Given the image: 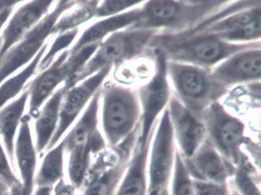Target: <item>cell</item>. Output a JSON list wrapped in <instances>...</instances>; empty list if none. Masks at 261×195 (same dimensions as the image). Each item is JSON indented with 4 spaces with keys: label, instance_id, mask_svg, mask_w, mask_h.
<instances>
[{
    "label": "cell",
    "instance_id": "6da1fadb",
    "mask_svg": "<svg viewBox=\"0 0 261 195\" xmlns=\"http://www.w3.org/2000/svg\"><path fill=\"white\" fill-rule=\"evenodd\" d=\"M260 42L235 44L212 36L186 33H159L148 45L158 51L168 62L186 64L211 70L227 58L250 48H259Z\"/></svg>",
    "mask_w": 261,
    "mask_h": 195
},
{
    "label": "cell",
    "instance_id": "7a4b0ae2",
    "mask_svg": "<svg viewBox=\"0 0 261 195\" xmlns=\"http://www.w3.org/2000/svg\"><path fill=\"white\" fill-rule=\"evenodd\" d=\"M227 1H146L140 19L128 29H146L162 33H180L192 30L222 10Z\"/></svg>",
    "mask_w": 261,
    "mask_h": 195
},
{
    "label": "cell",
    "instance_id": "3957f363",
    "mask_svg": "<svg viewBox=\"0 0 261 195\" xmlns=\"http://www.w3.org/2000/svg\"><path fill=\"white\" fill-rule=\"evenodd\" d=\"M101 126L108 148H117L140 130L141 108L137 91L107 82L100 88Z\"/></svg>",
    "mask_w": 261,
    "mask_h": 195
},
{
    "label": "cell",
    "instance_id": "277c9868",
    "mask_svg": "<svg viewBox=\"0 0 261 195\" xmlns=\"http://www.w3.org/2000/svg\"><path fill=\"white\" fill-rule=\"evenodd\" d=\"M183 33L212 36L230 43L260 42L261 3L230 2L213 16Z\"/></svg>",
    "mask_w": 261,
    "mask_h": 195
},
{
    "label": "cell",
    "instance_id": "5b68a950",
    "mask_svg": "<svg viewBox=\"0 0 261 195\" xmlns=\"http://www.w3.org/2000/svg\"><path fill=\"white\" fill-rule=\"evenodd\" d=\"M166 68L175 97L200 119L209 106L219 101L228 91L215 82L210 70L168 61Z\"/></svg>",
    "mask_w": 261,
    "mask_h": 195
},
{
    "label": "cell",
    "instance_id": "8992f818",
    "mask_svg": "<svg viewBox=\"0 0 261 195\" xmlns=\"http://www.w3.org/2000/svg\"><path fill=\"white\" fill-rule=\"evenodd\" d=\"M98 44L89 45L69 54L68 50L62 52L46 69L39 73L27 88L29 92V114L30 118L36 119L44 103L59 89L60 85L69 89L73 81L82 68L88 63Z\"/></svg>",
    "mask_w": 261,
    "mask_h": 195
},
{
    "label": "cell",
    "instance_id": "52a82bcc",
    "mask_svg": "<svg viewBox=\"0 0 261 195\" xmlns=\"http://www.w3.org/2000/svg\"><path fill=\"white\" fill-rule=\"evenodd\" d=\"M159 33L154 30L126 29L113 33L99 45L92 57L76 76L73 87L107 67H114L138 57Z\"/></svg>",
    "mask_w": 261,
    "mask_h": 195
},
{
    "label": "cell",
    "instance_id": "ba28073f",
    "mask_svg": "<svg viewBox=\"0 0 261 195\" xmlns=\"http://www.w3.org/2000/svg\"><path fill=\"white\" fill-rule=\"evenodd\" d=\"M138 132L117 148H107L91 163L82 195H114L126 172Z\"/></svg>",
    "mask_w": 261,
    "mask_h": 195
},
{
    "label": "cell",
    "instance_id": "9c48e42d",
    "mask_svg": "<svg viewBox=\"0 0 261 195\" xmlns=\"http://www.w3.org/2000/svg\"><path fill=\"white\" fill-rule=\"evenodd\" d=\"M177 146L167 107L155 125L148 160V195H170Z\"/></svg>",
    "mask_w": 261,
    "mask_h": 195
},
{
    "label": "cell",
    "instance_id": "30bf717a",
    "mask_svg": "<svg viewBox=\"0 0 261 195\" xmlns=\"http://www.w3.org/2000/svg\"><path fill=\"white\" fill-rule=\"evenodd\" d=\"M77 1H59L28 34L25 35L0 61V85L19 70L23 69L37 55L51 36L61 16L76 5Z\"/></svg>",
    "mask_w": 261,
    "mask_h": 195
},
{
    "label": "cell",
    "instance_id": "8fae6325",
    "mask_svg": "<svg viewBox=\"0 0 261 195\" xmlns=\"http://www.w3.org/2000/svg\"><path fill=\"white\" fill-rule=\"evenodd\" d=\"M206 138L227 161L238 165L244 152L245 125L231 115L219 101L212 103L201 117Z\"/></svg>",
    "mask_w": 261,
    "mask_h": 195
},
{
    "label": "cell",
    "instance_id": "7c38bea8",
    "mask_svg": "<svg viewBox=\"0 0 261 195\" xmlns=\"http://www.w3.org/2000/svg\"><path fill=\"white\" fill-rule=\"evenodd\" d=\"M152 51L155 56L153 75L137 91L141 108V121L137 140L143 143L152 140L157 119L167 107L171 98L170 82L166 68L167 60L160 51Z\"/></svg>",
    "mask_w": 261,
    "mask_h": 195
},
{
    "label": "cell",
    "instance_id": "4fadbf2b",
    "mask_svg": "<svg viewBox=\"0 0 261 195\" xmlns=\"http://www.w3.org/2000/svg\"><path fill=\"white\" fill-rule=\"evenodd\" d=\"M114 67L108 66L67 89L61 103L60 115L57 129L46 151L58 144L71 128L84 109H86L94 94L100 89Z\"/></svg>",
    "mask_w": 261,
    "mask_h": 195
},
{
    "label": "cell",
    "instance_id": "5bb4252c",
    "mask_svg": "<svg viewBox=\"0 0 261 195\" xmlns=\"http://www.w3.org/2000/svg\"><path fill=\"white\" fill-rule=\"evenodd\" d=\"M212 78L229 88L242 83H257L261 77V47L240 51L210 70Z\"/></svg>",
    "mask_w": 261,
    "mask_h": 195
},
{
    "label": "cell",
    "instance_id": "9a60e30c",
    "mask_svg": "<svg viewBox=\"0 0 261 195\" xmlns=\"http://www.w3.org/2000/svg\"><path fill=\"white\" fill-rule=\"evenodd\" d=\"M167 109L177 149L183 158H189L206 140L204 123L175 96H171Z\"/></svg>",
    "mask_w": 261,
    "mask_h": 195
},
{
    "label": "cell",
    "instance_id": "2e32d148",
    "mask_svg": "<svg viewBox=\"0 0 261 195\" xmlns=\"http://www.w3.org/2000/svg\"><path fill=\"white\" fill-rule=\"evenodd\" d=\"M182 158L189 175L195 181L229 184L236 169V166L225 159L207 138L192 156Z\"/></svg>",
    "mask_w": 261,
    "mask_h": 195
},
{
    "label": "cell",
    "instance_id": "e0dca14e",
    "mask_svg": "<svg viewBox=\"0 0 261 195\" xmlns=\"http://www.w3.org/2000/svg\"><path fill=\"white\" fill-rule=\"evenodd\" d=\"M53 4V1H30L13 13L1 36L0 61L50 13Z\"/></svg>",
    "mask_w": 261,
    "mask_h": 195
},
{
    "label": "cell",
    "instance_id": "ac0fdd59",
    "mask_svg": "<svg viewBox=\"0 0 261 195\" xmlns=\"http://www.w3.org/2000/svg\"><path fill=\"white\" fill-rule=\"evenodd\" d=\"M30 116H24L15 142L14 161L19 171V181L25 191L33 195L37 172L38 152L32 135Z\"/></svg>",
    "mask_w": 261,
    "mask_h": 195
},
{
    "label": "cell",
    "instance_id": "d6986e66",
    "mask_svg": "<svg viewBox=\"0 0 261 195\" xmlns=\"http://www.w3.org/2000/svg\"><path fill=\"white\" fill-rule=\"evenodd\" d=\"M151 142L152 140L143 143L137 140L126 172L114 195H148V160Z\"/></svg>",
    "mask_w": 261,
    "mask_h": 195
},
{
    "label": "cell",
    "instance_id": "ffe728a7",
    "mask_svg": "<svg viewBox=\"0 0 261 195\" xmlns=\"http://www.w3.org/2000/svg\"><path fill=\"white\" fill-rule=\"evenodd\" d=\"M140 16L141 7H139L117 16L98 21L82 33L68 52L70 54H74L85 47L101 43L113 33L134 25L140 19Z\"/></svg>",
    "mask_w": 261,
    "mask_h": 195
},
{
    "label": "cell",
    "instance_id": "44dd1931",
    "mask_svg": "<svg viewBox=\"0 0 261 195\" xmlns=\"http://www.w3.org/2000/svg\"><path fill=\"white\" fill-rule=\"evenodd\" d=\"M67 88H59L44 103L35 121L36 150L38 154L46 151L59 125L61 103Z\"/></svg>",
    "mask_w": 261,
    "mask_h": 195
},
{
    "label": "cell",
    "instance_id": "7402d4cb",
    "mask_svg": "<svg viewBox=\"0 0 261 195\" xmlns=\"http://www.w3.org/2000/svg\"><path fill=\"white\" fill-rule=\"evenodd\" d=\"M28 101L29 92L27 90L0 109V138L12 164L14 162L16 134L20 127Z\"/></svg>",
    "mask_w": 261,
    "mask_h": 195
},
{
    "label": "cell",
    "instance_id": "603a6c76",
    "mask_svg": "<svg viewBox=\"0 0 261 195\" xmlns=\"http://www.w3.org/2000/svg\"><path fill=\"white\" fill-rule=\"evenodd\" d=\"M36 172V187H54L65 179V143L63 138L54 147L46 151Z\"/></svg>",
    "mask_w": 261,
    "mask_h": 195
},
{
    "label": "cell",
    "instance_id": "cb8c5ba5",
    "mask_svg": "<svg viewBox=\"0 0 261 195\" xmlns=\"http://www.w3.org/2000/svg\"><path fill=\"white\" fill-rule=\"evenodd\" d=\"M48 45L49 43L47 42L36 58L20 72L16 73L0 85V109L17 98L19 94L23 92L22 91L27 83L37 72L38 67L45 51L48 49Z\"/></svg>",
    "mask_w": 261,
    "mask_h": 195
},
{
    "label": "cell",
    "instance_id": "d4e9b609",
    "mask_svg": "<svg viewBox=\"0 0 261 195\" xmlns=\"http://www.w3.org/2000/svg\"><path fill=\"white\" fill-rule=\"evenodd\" d=\"M99 1H81L66 13H64L53 29V36L79 29L80 25L94 19Z\"/></svg>",
    "mask_w": 261,
    "mask_h": 195
},
{
    "label": "cell",
    "instance_id": "484cf974",
    "mask_svg": "<svg viewBox=\"0 0 261 195\" xmlns=\"http://www.w3.org/2000/svg\"><path fill=\"white\" fill-rule=\"evenodd\" d=\"M230 183L240 195H260L259 172L244 154L236 166Z\"/></svg>",
    "mask_w": 261,
    "mask_h": 195
},
{
    "label": "cell",
    "instance_id": "4316f807",
    "mask_svg": "<svg viewBox=\"0 0 261 195\" xmlns=\"http://www.w3.org/2000/svg\"><path fill=\"white\" fill-rule=\"evenodd\" d=\"M170 195H197L194 180L189 175L178 149L171 181Z\"/></svg>",
    "mask_w": 261,
    "mask_h": 195
},
{
    "label": "cell",
    "instance_id": "83f0119b",
    "mask_svg": "<svg viewBox=\"0 0 261 195\" xmlns=\"http://www.w3.org/2000/svg\"><path fill=\"white\" fill-rule=\"evenodd\" d=\"M80 30L75 29L56 36L54 42L51 43L50 48H48L42 60L40 61L38 67V71L42 72L48 68L62 52L68 50L77 39Z\"/></svg>",
    "mask_w": 261,
    "mask_h": 195
},
{
    "label": "cell",
    "instance_id": "f1b7e54d",
    "mask_svg": "<svg viewBox=\"0 0 261 195\" xmlns=\"http://www.w3.org/2000/svg\"><path fill=\"white\" fill-rule=\"evenodd\" d=\"M142 1L133 2V1H103L99 2L95 11V19H106L117 16L125 12L139 7L143 4Z\"/></svg>",
    "mask_w": 261,
    "mask_h": 195
},
{
    "label": "cell",
    "instance_id": "f546056e",
    "mask_svg": "<svg viewBox=\"0 0 261 195\" xmlns=\"http://www.w3.org/2000/svg\"><path fill=\"white\" fill-rule=\"evenodd\" d=\"M0 179L9 187H14L21 184L19 178L13 171L10 158L6 152L5 148L0 138Z\"/></svg>",
    "mask_w": 261,
    "mask_h": 195
},
{
    "label": "cell",
    "instance_id": "4dcf8cb0",
    "mask_svg": "<svg viewBox=\"0 0 261 195\" xmlns=\"http://www.w3.org/2000/svg\"><path fill=\"white\" fill-rule=\"evenodd\" d=\"M194 183H195L197 195H231L230 183L226 184H218L195 181V180H194Z\"/></svg>",
    "mask_w": 261,
    "mask_h": 195
},
{
    "label": "cell",
    "instance_id": "1f68e13d",
    "mask_svg": "<svg viewBox=\"0 0 261 195\" xmlns=\"http://www.w3.org/2000/svg\"><path fill=\"white\" fill-rule=\"evenodd\" d=\"M77 190L69 181L63 179L53 187V195H76Z\"/></svg>",
    "mask_w": 261,
    "mask_h": 195
},
{
    "label": "cell",
    "instance_id": "d6a6232c",
    "mask_svg": "<svg viewBox=\"0 0 261 195\" xmlns=\"http://www.w3.org/2000/svg\"><path fill=\"white\" fill-rule=\"evenodd\" d=\"M16 7H12V8L7 9L4 11L0 13V32L3 30L5 25H7L9 19H10L11 15L13 14V12Z\"/></svg>",
    "mask_w": 261,
    "mask_h": 195
},
{
    "label": "cell",
    "instance_id": "836d02e7",
    "mask_svg": "<svg viewBox=\"0 0 261 195\" xmlns=\"http://www.w3.org/2000/svg\"><path fill=\"white\" fill-rule=\"evenodd\" d=\"M4 195H32L25 191L22 184H17L14 187H10L7 193Z\"/></svg>",
    "mask_w": 261,
    "mask_h": 195
},
{
    "label": "cell",
    "instance_id": "e575fe53",
    "mask_svg": "<svg viewBox=\"0 0 261 195\" xmlns=\"http://www.w3.org/2000/svg\"><path fill=\"white\" fill-rule=\"evenodd\" d=\"M33 195H53V187H36Z\"/></svg>",
    "mask_w": 261,
    "mask_h": 195
},
{
    "label": "cell",
    "instance_id": "d590c367",
    "mask_svg": "<svg viewBox=\"0 0 261 195\" xmlns=\"http://www.w3.org/2000/svg\"><path fill=\"white\" fill-rule=\"evenodd\" d=\"M22 4L20 1H0V13L7 9L16 7V6Z\"/></svg>",
    "mask_w": 261,
    "mask_h": 195
},
{
    "label": "cell",
    "instance_id": "8d00e7d4",
    "mask_svg": "<svg viewBox=\"0 0 261 195\" xmlns=\"http://www.w3.org/2000/svg\"><path fill=\"white\" fill-rule=\"evenodd\" d=\"M10 187L2 181V180L0 179V195H4L7 193V190H9Z\"/></svg>",
    "mask_w": 261,
    "mask_h": 195
},
{
    "label": "cell",
    "instance_id": "74e56055",
    "mask_svg": "<svg viewBox=\"0 0 261 195\" xmlns=\"http://www.w3.org/2000/svg\"><path fill=\"white\" fill-rule=\"evenodd\" d=\"M230 193H231V195H240V193H238V192L235 190L234 187L232 186L231 183H230Z\"/></svg>",
    "mask_w": 261,
    "mask_h": 195
},
{
    "label": "cell",
    "instance_id": "f35d334b",
    "mask_svg": "<svg viewBox=\"0 0 261 195\" xmlns=\"http://www.w3.org/2000/svg\"><path fill=\"white\" fill-rule=\"evenodd\" d=\"M1 43H2V39H1V36H0V46H1Z\"/></svg>",
    "mask_w": 261,
    "mask_h": 195
}]
</instances>
